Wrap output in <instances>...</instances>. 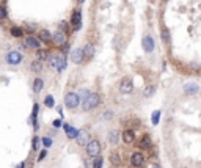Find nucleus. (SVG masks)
I'll return each mask as SVG.
<instances>
[{
    "instance_id": "obj_1",
    "label": "nucleus",
    "mask_w": 201,
    "mask_h": 168,
    "mask_svg": "<svg viewBox=\"0 0 201 168\" xmlns=\"http://www.w3.org/2000/svg\"><path fill=\"white\" fill-rule=\"evenodd\" d=\"M99 104H101V96H99L98 93H88V94L85 96V99H83L82 107H83L85 111H88V110L96 108Z\"/></svg>"
},
{
    "instance_id": "obj_2",
    "label": "nucleus",
    "mask_w": 201,
    "mask_h": 168,
    "mask_svg": "<svg viewBox=\"0 0 201 168\" xmlns=\"http://www.w3.org/2000/svg\"><path fill=\"white\" fill-rule=\"evenodd\" d=\"M64 105L68 107L69 110H74L80 105V96L75 93H68L64 96Z\"/></svg>"
},
{
    "instance_id": "obj_3",
    "label": "nucleus",
    "mask_w": 201,
    "mask_h": 168,
    "mask_svg": "<svg viewBox=\"0 0 201 168\" xmlns=\"http://www.w3.org/2000/svg\"><path fill=\"white\" fill-rule=\"evenodd\" d=\"M101 143L98 142V140H91V142L87 143V152H88V156L91 157H98L101 156Z\"/></svg>"
},
{
    "instance_id": "obj_4",
    "label": "nucleus",
    "mask_w": 201,
    "mask_h": 168,
    "mask_svg": "<svg viewBox=\"0 0 201 168\" xmlns=\"http://www.w3.org/2000/svg\"><path fill=\"white\" fill-rule=\"evenodd\" d=\"M50 66L52 68H55L57 71H63V69L66 68V60L64 57H60V55H52L50 57Z\"/></svg>"
},
{
    "instance_id": "obj_5",
    "label": "nucleus",
    "mask_w": 201,
    "mask_h": 168,
    "mask_svg": "<svg viewBox=\"0 0 201 168\" xmlns=\"http://www.w3.org/2000/svg\"><path fill=\"white\" fill-rule=\"evenodd\" d=\"M88 140H90V134H88L87 129H80V131H77V134H75V142H77V145L85 146V145L88 143Z\"/></svg>"
},
{
    "instance_id": "obj_6",
    "label": "nucleus",
    "mask_w": 201,
    "mask_h": 168,
    "mask_svg": "<svg viewBox=\"0 0 201 168\" xmlns=\"http://www.w3.org/2000/svg\"><path fill=\"white\" fill-rule=\"evenodd\" d=\"M119 91L123 94H130L133 91V83H132V79L129 77H124L121 80V85H119Z\"/></svg>"
},
{
    "instance_id": "obj_7",
    "label": "nucleus",
    "mask_w": 201,
    "mask_h": 168,
    "mask_svg": "<svg viewBox=\"0 0 201 168\" xmlns=\"http://www.w3.org/2000/svg\"><path fill=\"white\" fill-rule=\"evenodd\" d=\"M6 61L10 64H19L22 61V53L17 52V50H13V52H8L6 55Z\"/></svg>"
},
{
    "instance_id": "obj_8",
    "label": "nucleus",
    "mask_w": 201,
    "mask_h": 168,
    "mask_svg": "<svg viewBox=\"0 0 201 168\" xmlns=\"http://www.w3.org/2000/svg\"><path fill=\"white\" fill-rule=\"evenodd\" d=\"M154 47H156L154 38H153V36H145V38H143V50H145L146 53H151V52L154 50Z\"/></svg>"
},
{
    "instance_id": "obj_9",
    "label": "nucleus",
    "mask_w": 201,
    "mask_h": 168,
    "mask_svg": "<svg viewBox=\"0 0 201 168\" xmlns=\"http://www.w3.org/2000/svg\"><path fill=\"white\" fill-rule=\"evenodd\" d=\"M130 163H132V166H143V163H145V157H143V154L141 152H133L132 154V157H130Z\"/></svg>"
},
{
    "instance_id": "obj_10",
    "label": "nucleus",
    "mask_w": 201,
    "mask_h": 168,
    "mask_svg": "<svg viewBox=\"0 0 201 168\" xmlns=\"http://www.w3.org/2000/svg\"><path fill=\"white\" fill-rule=\"evenodd\" d=\"M52 41H53V44H55V46H63L66 43V33H63L61 30L55 32L52 35Z\"/></svg>"
},
{
    "instance_id": "obj_11",
    "label": "nucleus",
    "mask_w": 201,
    "mask_h": 168,
    "mask_svg": "<svg viewBox=\"0 0 201 168\" xmlns=\"http://www.w3.org/2000/svg\"><path fill=\"white\" fill-rule=\"evenodd\" d=\"M72 25H74L75 30L82 29V13H80L79 10L72 13Z\"/></svg>"
},
{
    "instance_id": "obj_12",
    "label": "nucleus",
    "mask_w": 201,
    "mask_h": 168,
    "mask_svg": "<svg viewBox=\"0 0 201 168\" xmlns=\"http://www.w3.org/2000/svg\"><path fill=\"white\" fill-rule=\"evenodd\" d=\"M71 60H72L75 64L82 63V60H83V53H82V49H74V50H71Z\"/></svg>"
},
{
    "instance_id": "obj_13",
    "label": "nucleus",
    "mask_w": 201,
    "mask_h": 168,
    "mask_svg": "<svg viewBox=\"0 0 201 168\" xmlns=\"http://www.w3.org/2000/svg\"><path fill=\"white\" fill-rule=\"evenodd\" d=\"M198 90H199V87L196 85V83H193V82L185 83V85H184V93L185 94H196Z\"/></svg>"
},
{
    "instance_id": "obj_14",
    "label": "nucleus",
    "mask_w": 201,
    "mask_h": 168,
    "mask_svg": "<svg viewBox=\"0 0 201 168\" xmlns=\"http://www.w3.org/2000/svg\"><path fill=\"white\" fill-rule=\"evenodd\" d=\"M82 53H83V58H93V55H95V47L93 44H85V47L82 49Z\"/></svg>"
},
{
    "instance_id": "obj_15",
    "label": "nucleus",
    "mask_w": 201,
    "mask_h": 168,
    "mask_svg": "<svg viewBox=\"0 0 201 168\" xmlns=\"http://www.w3.org/2000/svg\"><path fill=\"white\" fill-rule=\"evenodd\" d=\"M121 137H123L124 143H133V140H135V134H133V131H124Z\"/></svg>"
},
{
    "instance_id": "obj_16",
    "label": "nucleus",
    "mask_w": 201,
    "mask_h": 168,
    "mask_svg": "<svg viewBox=\"0 0 201 168\" xmlns=\"http://www.w3.org/2000/svg\"><path fill=\"white\" fill-rule=\"evenodd\" d=\"M25 46L27 47H32V49H39V39L33 38V36H29L25 39Z\"/></svg>"
},
{
    "instance_id": "obj_17",
    "label": "nucleus",
    "mask_w": 201,
    "mask_h": 168,
    "mask_svg": "<svg viewBox=\"0 0 201 168\" xmlns=\"http://www.w3.org/2000/svg\"><path fill=\"white\" fill-rule=\"evenodd\" d=\"M63 129H64V132H66V137H68V138H75V134H77V131H75V127H72L71 124H63Z\"/></svg>"
},
{
    "instance_id": "obj_18",
    "label": "nucleus",
    "mask_w": 201,
    "mask_h": 168,
    "mask_svg": "<svg viewBox=\"0 0 201 168\" xmlns=\"http://www.w3.org/2000/svg\"><path fill=\"white\" fill-rule=\"evenodd\" d=\"M141 149H148L151 146V137L149 135H145L141 140H140V145H138Z\"/></svg>"
},
{
    "instance_id": "obj_19",
    "label": "nucleus",
    "mask_w": 201,
    "mask_h": 168,
    "mask_svg": "<svg viewBox=\"0 0 201 168\" xmlns=\"http://www.w3.org/2000/svg\"><path fill=\"white\" fill-rule=\"evenodd\" d=\"M39 39L44 41V43H50V39H52V35L49 30H39Z\"/></svg>"
},
{
    "instance_id": "obj_20",
    "label": "nucleus",
    "mask_w": 201,
    "mask_h": 168,
    "mask_svg": "<svg viewBox=\"0 0 201 168\" xmlns=\"http://www.w3.org/2000/svg\"><path fill=\"white\" fill-rule=\"evenodd\" d=\"M110 162H112V165H115V166L121 165V157H119V152H112V154H110Z\"/></svg>"
},
{
    "instance_id": "obj_21",
    "label": "nucleus",
    "mask_w": 201,
    "mask_h": 168,
    "mask_svg": "<svg viewBox=\"0 0 201 168\" xmlns=\"http://www.w3.org/2000/svg\"><path fill=\"white\" fill-rule=\"evenodd\" d=\"M118 137H119L118 131H110V132H109V142H110L112 145H116V143H118Z\"/></svg>"
},
{
    "instance_id": "obj_22",
    "label": "nucleus",
    "mask_w": 201,
    "mask_h": 168,
    "mask_svg": "<svg viewBox=\"0 0 201 168\" xmlns=\"http://www.w3.org/2000/svg\"><path fill=\"white\" fill-rule=\"evenodd\" d=\"M43 85H44V82L41 79H35V82H33V91L39 93V91L43 90Z\"/></svg>"
},
{
    "instance_id": "obj_23",
    "label": "nucleus",
    "mask_w": 201,
    "mask_h": 168,
    "mask_svg": "<svg viewBox=\"0 0 201 168\" xmlns=\"http://www.w3.org/2000/svg\"><path fill=\"white\" fill-rule=\"evenodd\" d=\"M36 50H38V52H36V57H38V60H39V61H43V60L49 58L47 50H44V49H36Z\"/></svg>"
},
{
    "instance_id": "obj_24",
    "label": "nucleus",
    "mask_w": 201,
    "mask_h": 168,
    "mask_svg": "<svg viewBox=\"0 0 201 168\" xmlns=\"http://www.w3.org/2000/svg\"><path fill=\"white\" fill-rule=\"evenodd\" d=\"M41 69H43V63L39 61V60H35V61L32 63V71H33V72H39Z\"/></svg>"
},
{
    "instance_id": "obj_25",
    "label": "nucleus",
    "mask_w": 201,
    "mask_h": 168,
    "mask_svg": "<svg viewBox=\"0 0 201 168\" xmlns=\"http://www.w3.org/2000/svg\"><path fill=\"white\" fill-rule=\"evenodd\" d=\"M11 35L16 36V38H21L22 36V29H21V27H13V29H11Z\"/></svg>"
},
{
    "instance_id": "obj_26",
    "label": "nucleus",
    "mask_w": 201,
    "mask_h": 168,
    "mask_svg": "<svg viewBox=\"0 0 201 168\" xmlns=\"http://www.w3.org/2000/svg\"><path fill=\"white\" fill-rule=\"evenodd\" d=\"M102 157L101 156H98V157H95V160H93V168H102Z\"/></svg>"
},
{
    "instance_id": "obj_27",
    "label": "nucleus",
    "mask_w": 201,
    "mask_h": 168,
    "mask_svg": "<svg viewBox=\"0 0 201 168\" xmlns=\"http://www.w3.org/2000/svg\"><path fill=\"white\" fill-rule=\"evenodd\" d=\"M44 104L47 105V107H53L55 105V99H53V96H46V99H44Z\"/></svg>"
},
{
    "instance_id": "obj_28",
    "label": "nucleus",
    "mask_w": 201,
    "mask_h": 168,
    "mask_svg": "<svg viewBox=\"0 0 201 168\" xmlns=\"http://www.w3.org/2000/svg\"><path fill=\"white\" fill-rule=\"evenodd\" d=\"M159 119H160V111H159V110H156L154 113H153V124H154V126H157V124H159Z\"/></svg>"
},
{
    "instance_id": "obj_29",
    "label": "nucleus",
    "mask_w": 201,
    "mask_h": 168,
    "mask_svg": "<svg viewBox=\"0 0 201 168\" xmlns=\"http://www.w3.org/2000/svg\"><path fill=\"white\" fill-rule=\"evenodd\" d=\"M6 19V8L3 5H0V21Z\"/></svg>"
},
{
    "instance_id": "obj_30",
    "label": "nucleus",
    "mask_w": 201,
    "mask_h": 168,
    "mask_svg": "<svg viewBox=\"0 0 201 168\" xmlns=\"http://www.w3.org/2000/svg\"><path fill=\"white\" fill-rule=\"evenodd\" d=\"M162 38H164V41H165V43L168 44L170 43V32L165 29V30H162Z\"/></svg>"
},
{
    "instance_id": "obj_31",
    "label": "nucleus",
    "mask_w": 201,
    "mask_h": 168,
    "mask_svg": "<svg viewBox=\"0 0 201 168\" xmlns=\"http://www.w3.org/2000/svg\"><path fill=\"white\" fill-rule=\"evenodd\" d=\"M41 140H43V145H44L46 148L52 146V138H49V137H44V138H41Z\"/></svg>"
},
{
    "instance_id": "obj_32",
    "label": "nucleus",
    "mask_w": 201,
    "mask_h": 168,
    "mask_svg": "<svg viewBox=\"0 0 201 168\" xmlns=\"http://www.w3.org/2000/svg\"><path fill=\"white\" fill-rule=\"evenodd\" d=\"M153 94H154V87H148V88H146V91H145V96L149 97V96H153Z\"/></svg>"
},
{
    "instance_id": "obj_33",
    "label": "nucleus",
    "mask_w": 201,
    "mask_h": 168,
    "mask_svg": "<svg viewBox=\"0 0 201 168\" xmlns=\"http://www.w3.org/2000/svg\"><path fill=\"white\" fill-rule=\"evenodd\" d=\"M39 140H41V138H38V137H35V138H33V145H32V148H33V151H36V149H38V145H39Z\"/></svg>"
},
{
    "instance_id": "obj_34",
    "label": "nucleus",
    "mask_w": 201,
    "mask_h": 168,
    "mask_svg": "<svg viewBox=\"0 0 201 168\" xmlns=\"http://www.w3.org/2000/svg\"><path fill=\"white\" fill-rule=\"evenodd\" d=\"M60 27L63 29V33H64L66 30H68V22H61V24H60Z\"/></svg>"
},
{
    "instance_id": "obj_35",
    "label": "nucleus",
    "mask_w": 201,
    "mask_h": 168,
    "mask_svg": "<svg viewBox=\"0 0 201 168\" xmlns=\"http://www.w3.org/2000/svg\"><path fill=\"white\" fill-rule=\"evenodd\" d=\"M46 154H47V151L44 149V151H41V154H39V160H43L44 157H46Z\"/></svg>"
},
{
    "instance_id": "obj_36",
    "label": "nucleus",
    "mask_w": 201,
    "mask_h": 168,
    "mask_svg": "<svg viewBox=\"0 0 201 168\" xmlns=\"http://www.w3.org/2000/svg\"><path fill=\"white\" fill-rule=\"evenodd\" d=\"M53 126H55V127H60V126H61V121H60V119H55V121H53Z\"/></svg>"
},
{
    "instance_id": "obj_37",
    "label": "nucleus",
    "mask_w": 201,
    "mask_h": 168,
    "mask_svg": "<svg viewBox=\"0 0 201 168\" xmlns=\"http://www.w3.org/2000/svg\"><path fill=\"white\" fill-rule=\"evenodd\" d=\"M110 116H112V113H110V111H105V116H104V118H105V119H109Z\"/></svg>"
},
{
    "instance_id": "obj_38",
    "label": "nucleus",
    "mask_w": 201,
    "mask_h": 168,
    "mask_svg": "<svg viewBox=\"0 0 201 168\" xmlns=\"http://www.w3.org/2000/svg\"><path fill=\"white\" fill-rule=\"evenodd\" d=\"M24 165H25V163H24V162H21V163H19V165H17L16 168H24Z\"/></svg>"
},
{
    "instance_id": "obj_39",
    "label": "nucleus",
    "mask_w": 201,
    "mask_h": 168,
    "mask_svg": "<svg viewBox=\"0 0 201 168\" xmlns=\"http://www.w3.org/2000/svg\"><path fill=\"white\" fill-rule=\"evenodd\" d=\"M153 168H160V166H159L157 163H153Z\"/></svg>"
},
{
    "instance_id": "obj_40",
    "label": "nucleus",
    "mask_w": 201,
    "mask_h": 168,
    "mask_svg": "<svg viewBox=\"0 0 201 168\" xmlns=\"http://www.w3.org/2000/svg\"><path fill=\"white\" fill-rule=\"evenodd\" d=\"M164 2H168V0H164Z\"/></svg>"
}]
</instances>
